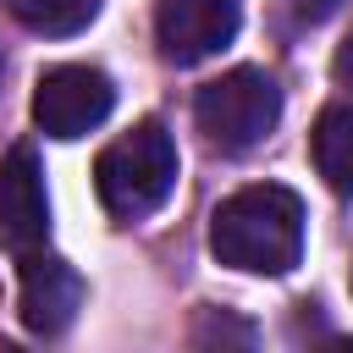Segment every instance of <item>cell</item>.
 I'll return each mask as SVG.
<instances>
[{
  "label": "cell",
  "instance_id": "1",
  "mask_svg": "<svg viewBox=\"0 0 353 353\" xmlns=\"http://www.w3.org/2000/svg\"><path fill=\"white\" fill-rule=\"evenodd\" d=\"M210 248L243 276H287L303 259V204L292 188L254 182L215 204Z\"/></svg>",
  "mask_w": 353,
  "mask_h": 353
},
{
  "label": "cell",
  "instance_id": "2",
  "mask_svg": "<svg viewBox=\"0 0 353 353\" xmlns=\"http://www.w3.org/2000/svg\"><path fill=\"white\" fill-rule=\"evenodd\" d=\"M171 188H176V143L160 121H138L94 160V193L116 221L154 215L171 199Z\"/></svg>",
  "mask_w": 353,
  "mask_h": 353
},
{
  "label": "cell",
  "instance_id": "3",
  "mask_svg": "<svg viewBox=\"0 0 353 353\" xmlns=\"http://www.w3.org/2000/svg\"><path fill=\"white\" fill-rule=\"evenodd\" d=\"M193 121L199 132L226 149V154H243L254 149L259 138H270V127L281 121V88L270 72L259 66H237V72H221L210 77L199 94H193Z\"/></svg>",
  "mask_w": 353,
  "mask_h": 353
},
{
  "label": "cell",
  "instance_id": "4",
  "mask_svg": "<svg viewBox=\"0 0 353 353\" xmlns=\"http://www.w3.org/2000/svg\"><path fill=\"white\" fill-rule=\"evenodd\" d=\"M110 110H116V83L99 66H77L72 61V66L39 72V83H33V121H39L44 138L72 143V138L94 132Z\"/></svg>",
  "mask_w": 353,
  "mask_h": 353
},
{
  "label": "cell",
  "instance_id": "5",
  "mask_svg": "<svg viewBox=\"0 0 353 353\" xmlns=\"http://www.w3.org/2000/svg\"><path fill=\"white\" fill-rule=\"evenodd\" d=\"M243 28V0H154V44L165 61L193 66L221 55Z\"/></svg>",
  "mask_w": 353,
  "mask_h": 353
},
{
  "label": "cell",
  "instance_id": "6",
  "mask_svg": "<svg viewBox=\"0 0 353 353\" xmlns=\"http://www.w3.org/2000/svg\"><path fill=\"white\" fill-rule=\"evenodd\" d=\"M22 270H17V309H22V325L33 336H61L77 309H83V276L61 259V254H17Z\"/></svg>",
  "mask_w": 353,
  "mask_h": 353
},
{
  "label": "cell",
  "instance_id": "7",
  "mask_svg": "<svg viewBox=\"0 0 353 353\" xmlns=\"http://www.w3.org/2000/svg\"><path fill=\"white\" fill-rule=\"evenodd\" d=\"M50 237V193H44V165L28 143H17L0 160V243L11 254H33Z\"/></svg>",
  "mask_w": 353,
  "mask_h": 353
},
{
  "label": "cell",
  "instance_id": "8",
  "mask_svg": "<svg viewBox=\"0 0 353 353\" xmlns=\"http://www.w3.org/2000/svg\"><path fill=\"white\" fill-rule=\"evenodd\" d=\"M309 149H314V171L325 176V188L353 199V99L320 110Z\"/></svg>",
  "mask_w": 353,
  "mask_h": 353
},
{
  "label": "cell",
  "instance_id": "9",
  "mask_svg": "<svg viewBox=\"0 0 353 353\" xmlns=\"http://www.w3.org/2000/svg\"><path fill=\"white\" fill-rule=\"evenodd\" d=\"M105 0H11V17L44 39H66V33H83L94 17H99Z\"/></svg>",
  "mask_w": 353,
  "mask_h": 353
},
{
  "label": "cell",
  "instance_id": "10",
  "mask_svg": "<svg viewBox=\"0 0 353 353\" xmlns=\"http://www.w3.org/2000/svg\"><path fill=\"white\" fill-rule=\"evenodd\" d=\"M342 6H347V0H287V17H292L298 28H320V22H331Z\"/></svg>",
  "mask_w": 353,
  "mask_h": 353
},
{
  "label": "cell",
  "instance_id": "11",
  "mask_svg": "<svg viewBox=\"0 0 353 353\" xmlns=\"http://www.w3.org/2000/svg\"><path fill=\"white\" fill-rule=\"evenodd\" d=\"M331 72H336V83H347V88H353V33L336 44V61H331Z\"/></svg>",
  "mask_w": 353,
  "mask_h": 353
}]
</instances>
